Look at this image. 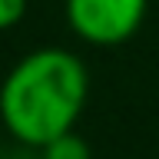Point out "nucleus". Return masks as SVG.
I'll list each match as a JSON object with an SVG mask.
<instances>
[{
    "mask_svg": "<svg viewBox=\"0 0 159 159\" xmlns=\"http://www.w3.org/2000/svg\"><path fill=\"white\" fill-rule=\"evenodd\" d=\"M86 63L63 47H37L20 57L0 83V126L23 146L43 149L73 133L86 109Z\"/></svg>",
    "mask_w": 159,
    "mask_h": 159,
    "instance_id": "1",
    "label": "nucleus"
},
{
    "mask_svg": "<svg viewBox=\"0 0 159 159\" xmlns=\"http://www.w3.org/2000/svg\"><path fill=\"white\" fill-rule=\"evenodd\" d=\"M149 0H63L66 27L89 47H119L146 23Z\"/></svg>",
    "mask_w": 159,
    "mask_h": 159,
    "instance_id": "2",
    "label": "nucleus"
},
{
    "mask_svg": "<svg viewBox=\"0 0 159 159\" xmlns=\"http://www.w3.org/2000/svg\"><path fill=\"white\" fill-rule=\"evenodd\" d=\"M40 159H93V149L73 129V133H63V136L50 139L47 146L40 149Z\"/></svg>",
    "mask_w": 159,
    "mask_h": 159,
    "instance_id": "3",
    "label": "nucleus"
},
{
    "mask_svg": "<svg viewBox=\"0 0 159 159\" xmlns=\"http://www.w3.org/2000/svg\"><path fill=\"white\" fill-rule=\"evenodd\" d=\"M27 17V0H0V30H13Z\"/></svg>",
    "mask_w": 159,
    "mask_h": 159,
    "instance_id": "4",
    "label": "nucleus"
},
{
    "mask_svg": "<svg viewBox=\"0 0 159 159\" xmlns=\"http://www.w3.org/2000/svg\"><path fill=\"white\" fill-rule=\"evenodd\" d=\"M0 129H3V126H0ZM0 159H3V133H0Z\"/></svg>",
    "mask_w": 159,
    "mask_h": 159,
    "instance_id": "5",
    "label": "nucleus"
}]
</instances>
